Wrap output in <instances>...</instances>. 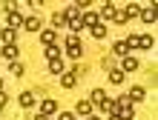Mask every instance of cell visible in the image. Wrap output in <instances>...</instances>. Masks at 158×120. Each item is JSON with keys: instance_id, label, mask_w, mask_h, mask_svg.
Masks as SVG:
<instances>
[{"instance_id": "1", "label": "cell", "mask_w": 158, "mask_h": 120, "mask_svg": "<svg viewBox=\"0 0 158 120\" xmlns=\"http://www.w3.org/2000/svg\"><path fill=\"white\" fill-rule=\"evenodd\" d=\"M118 117H121V120H132V117H135V109H132V103H129L127 97L118 100Z\"/></svg>"}, {"instance_id": "2", "label": "cell", "mask_w": 158, "mask_h": 120, "mask_svg": "<svg viewBox=\"0 0 158 120\" xmlns=\"http://www.w3.org/2000/svg\"><path fill=\"white\" fill-rule=\"evenodd\" d=\"M66 52H69V57H81L83 54V46H81V40L72 34V37H66Z\"/></svg>"}, {"instance_id": "3", "label": "cell", "mask_w": 158, "mask_h": 120, "mask_svg": "<svg viewBox=\"0 0 158 120\" xmlns=\"http://www.w3.org/2000/svg\"><path fill=\"white\" fill-rule=\"evenodd\" d=\"M98 23H101V17H98L95 12H83V14H81V26H86V29H95Z\"/></svg>"}, {"instance_id": "4", "label": "cell", "mask_w": 158, "mask_h": 120, "mask_svg": "<svg viewBox=\"0 0 158 120\" xmlns=\"http://www.w3.org/2000/svg\"><path fill=\"white\" fill-rule=\"evenodd\" d=\"M138 17H141L144 23H155V17H158V9H155V3H152V6H147V9H141V12H138Z\"/></svg>"}, {"instance_id": "5", "label": "cell", "mask_w": 158, "mask_h": 120, "mask_svg": "<svg viewBox=\"0 0 158 120\" xmlns=\"http://www.w3.org/2000/svg\"><path fill=\"white\" fill-rule=\"evenodd\" d=\"M75 83H78V72H63L60 75V86L63 89H75Z\"/></svg>"}, {"instance_id": "6", "label": "cell", "mask_w": 158, "mask_h": 120, "mask_svg": "<svg viewBox=\"0 0 158 120\" xmlns=\"http://www.w3.org/2000/svg\"><path fill=\"white\" fill-rule=\"evenodd\" d=\"M144 97H147V91H144L141 86H132V89H129V95H127V100H129V103H141Z\"/></svg>"}, {"instance_id": "7", "label": "cell", "mask_w": 158, "mask_h": 120, "mask_svg": "<svg viewBox=\"0 0 158 120\" xmlns=\"http://www.w3.org/2000/svg\"><path fill=\"white\" fill-rule=\"evenodd\" d=\"M55 109H58V103H55L52 97H43V100H40V114L49 117V114H55Z\"/></svg>"}, {"instance_id": "8", "label": "cell", "mask_w": 158, "mask_h": 120, "mask_svg": "<svg viewBox=\"0 0 158 120\" xmlns=\"http://www.w3.org/2000/svg\"><path fill=\"white\" fill-rule=\"evenodd\" d=\"M17 103H20L23 109H32L35 106V95L32 91H20V95H17Z\"/></svg>"}, {"instance_id": "9", "label": "cell", "mask_w": 158, "mask_h": 120, "mask_svg": "<svg viewBox=\"0 0 158 120\" xmlns=\"http://www.w3.org/2000/svg\"><path fill=\"white\" fill-rule=\"evenodd\" d=\"M135 69H138V60L135 57H129V54L121 57V72H124V75H127V72H135Z\"/></svg>"}, {"instance_id": "10", "label": "cell", "mask_w": 158, "mask_h": 120, "mask_svg": "<svg viewBox=\"0 0 158 120\" xmlns=\"http://www.w3.org/2000/svg\"><path fill=\"white\" fill-rule=\"evenodd\" d=\"M89 97H92V100H89L92 106H104V103H106V91H104V89H95Z\"/></svg>"}, {"instance_id": "11", "label": "cell", "mask_w": 158, "mask_h": 120, "mask_svg": "<svg viewBox=\"0 0 158 120\" xmlns=\"http://www.w3.org/2000/svg\"><path fill=\"white\" fill-rule=\"evenodd\" d=\"M0 54H3V57H9V60H17L20 49H17V43H12V46H3V49H0Z\"/></svg>"}, {"instance_id": "12", "label": "cell", "mask_w": 158, "mask_h": 120, "mask_svg": "<svg viewBox=\"0 0 158 120\" xmlns=\"http://www.w3.org/2000/svg\"><path fill=\"white\" fill-rule=\"evenodd\" d=\"M49 72H52V75H58V77H60L63 72H66V69H63V60H60V57H58V60H49Z\"/></svg>"}, {"instance_id": "13", "label": "cell", "mask_w": 158, "mask_h": 120, "mask_svg": "<svg viewBox=\"0 0 158 120\" xmlns=\"http://www.w3.org/2000/svg\"><path fill=\"white\" fill-rule=\"evenodd\" d=\"M55 37H58L55 29H43V32H40V40H43L46 46H55Z\"/></svg>"}, {"instance_id": "14", "label": "cell", "mask_w": 158, "mask_h": 120, "mask_svg": "<svg viewBox=\"0 0 158 120\" xmlns=\"http://www.w3.org/2000/svg\"><path fill=\"white\" fill-rule=\"evenodd\" d=\"M17 26H23V17L17 14V9H15V12H9V29H17Z\"/></svg>"}, {"instance_id": "15", "label": "cell", "mask_w": 158, "mask_h": 120, "mask_svg": "<svg viewBox=\"0 0 158 120\" xmlns=\"http://www.w3.org/2000/svg\"><path fill=\"white\" fill-rule=\"evenodd\" d=\"M138 12H141V6H138V3H129V6H124V14H127V20L138 17Z\"/></svg>"}, {"instance_id": "16", "label": "cell", "mask_w": 158, "mask_h": 120, "mask_svg": "<svg viewBox=\"0 0 158 120\" xmlns=\"http://www.w3.org/2000/svg\"><path fill=\"white\" fill-rule=\"evenodd\" d=\"M23 29L38 32V29H40V20H38V17H26V20H23Z\"/></svg>"}, {"instance_id": "17", "label": "cell", "mask_w": 158, "mask_h": 120, "mask_svg": "<svg viewBox=\"0 0 158 120\" xmlns=\"http://www.w3.org/2000/svg\"><path fill=\"white\" fill-rule=\"evenodd\" d=\"M109 83L121 86V83H124V72H121V69H112V72H109Z\"/></svg>"}, {"instance_id": "18", "label": "cell", "mask_w": 158, "mask_h": 120, "mask_svg": "<svg viewBox=\"0 0 158 120\" xmlns=\"http://www.w3.org/2000/svg\"><path fill=\"white\" fill-rule=\"evenodd\" d=\"M127 52H129V49H127L124 40H118V43L112 46V54H118V57H127Z\"/></svg>"}, {"instance_id": "19", "label": "cell", "mask_w": 158, "mask_h": 120, "mask_svg": "<svg viewBox=\"0 0 158 120\" xmlns=\"http://www.w3.org/2000/svg\"><path fill=\"white\" fill-rule=\"evenodd\" d=\"M78 114H83V117L92 114V103H89V100H81V103H78Z\"/></svg>"}, {"instance_id": "20", "label": "cell", "mask_w": 158, "mask_h": 120, "mask_svg": "<svg viewBox=\"0 0 158 120\" xmlns=\"http://www.w3.org/2000/svg\"><path fill=\"white\" fill-rule=\"evenodd\" d=\"M0 37L6 40V46H12V43H17V34H15V29H3V34Z\"/></svg>"}, {"instance_id": "21", "label": "cell", "mask_w": 158, "mask_h": 120, "mask_svg": "<svg viewBox=\"0 0 158 120\" xmlns=\"http://www.w3.org/2000/svg\"><path fill=\"white\" fill-rule=\"evenodd\" d=\"M9 75H15V77H20V75H23V63H17V60H12V63H9Z\"/></svg>"}, {"instance_id": "22", "label": "cell", "mask_w": 158, "mask_h": 120, "mask_svg": "<svg viewBox=\"0 0 158 120\" xmlns=\"http://www.w3.org/2000/svg\"><path fill=\"white\" fill-rule=\"evenodd\" d=\"M101 17H104V20H112V17H115V6H112V3H106L104 9H101Z\"/></svg>"}, {"instance_id": "23", "label": "cell", "mask_w": 158, "mask_h": 120, "mask_svg": "<svg viewBox=\"0 0 158 120\" xmlns=\"http://www.w3.org/2000/svg\"><path fill=\"white\" fill-rule=\"evenodd\" d=\"M92 37H98V40H101V37H106V23H98L95 29H92Z\"/></svg>"}, {"instance_id": "24", "label": "cell", "mask_w": 158, "mask_h": 120, "mask_svg": "<svg viewBox=\"0 0 158 120\" xmlns=\"http://www.w3.org/2000/svg\"><path fill=\"white\" fill-rule=\"evenodd\" d=\"M138 49H152V37L150 34H141V37H138Z\"/></svg>"}, {"instance_id": "25", "label": "cell", "mask_w": 158, "mask_h": 120, "mask_svg": "<svg viewBox=\"0 0 158 120\" xmlns=\"http://www.w3.org/2000/svg\"><path fill=\"white\" fill-rule=\"evenodd\" d=\"M46 57H49V60H58L60 57V49H58V46H46Z\"/></svg>"}, {"instance_id": "26", "label": "cell", "mask_w": 158, "mask_h": 120, "mask_svg": "<svg viewBox=\"0 0 158 120\" xmlns=\"http://www.w3.org/2000/svg\"><path fill=\"white\" fill-rule=\"evenodd\" d=\"M112 20H115V23H121V26L127 23V14H124V9H115V17H112Z\"/></svg>"}, {"instance_id": "27", "label": "cell", "mask_w": 158, "mask_h": 120, "mask_svg": "<svg viewBox=\"0 0 158 120\" xmlns=\"http://www.w3.org/2000/svg\"><path fill=\"white\" fill-rule=\"evenodd\" d=\"M52 23H55V26H63V23H66V14H63V12H55Z\"/></svg>"}, {"instance_id": "28", "label": "cell", "mask_w": 158, "mask_h": 120, "mask_svg": "<svg viewBox=\"0 0 158 120\" xmlns=\"http://www.w3.org/2000/svg\"><path fill=\"white\" fill-rule=\"evenodd\" d=\"M124 43H127V49H138V37H135V34H129Z\"/></svg>"}, {"instance_id": "29", "label": "cell", "mask_w": 158, "mask_h": 120, "mask_svg": "<svg viewBox=\"0 0 158 120\" xmlns=\"http://www.w3.org/2000/svg\"><path fill=\"white\" fill-rule=\"evenodd\" d=\"M60 120H75V114L72 112H60Z\"/></svg>"}, {"instance_id": "30", "label": "cell", "mask_w": 158, "mask_h": 120, "mask_svg": "<svg viewBox=\"0 0 158 120\" xmlns=\"http://www.w3.org/2000/svg\"><path fill=\"white\" fill-rule=\"evenodd\" d=\"M6 100H9V97L3 95V91H0V106H3V103H6Z\"/></svg>"}, {"instance_id": "31", "label": "cell", "mask_w": 158, "mask_h": 120, "mask_svg": "<svg viewBox=\"0 0 158 120\" xmlns=\"http://www.w3.org/2000/svg\"><path fill=\"white\" fill-rule=\"evenodd\" d=\"M35 120H49V117H46V114H38V117H35Z\"/></svg>"}, {"instance_id": "32", "label": "cell", "mask_w": 158, "mask_h": 120, "mask_svg": "<svg viewBox=\"0 0 158 120\" xmlns=\"http://www.w3.org/2000/svg\"><path fill=\"white\" fill-rule=\"evenodd\" d=\"M109 120H121V117H118V114H109Z\"/></svg>"}, {"instance_id": "33", "label": "cell", "mask_w": 158, "mask_h": 120, "mask_svg": "<svg viewBox=\"0 0 158 120\" xmlns=\"http://www.w3.org/2000/svg\"><path fill=\"white\" fill-rule=\"evenodd\" d=\"M86 120H101V117H95V114H89V117H86Z\"/></svg>"}, {"instance_id": "34", "label": "cell", "mask_w": 158, "mask_h": 120, "mask_svg": "<svg viewBox=\"0 0 158 120\" xmlns=\"http://www.w3.org/2000/svg\"><path fill=\"white\" fill-rule=\"evenodd\" d=\"M0 91H3V80H0Z\"/></svg>"}, {"instance_id": "35", "label": "cell", "mask_w": 158, "mask_h": 120, "mask_svg": "<svg viewBox=\"0 0 158 120\" xmlns=\"http://www.w3.org/2000/svg\"><path fill=\"white\" fill-rule=\"evenodd\" d=\"M0 34H3V29H0Z\"/></svg>"}, {"instance_id": "36", "label": "cell", "mask_w": 158, "mask_h": 120, "mask_svg": "<svg viewBox=\"0 0 158 120\" xmlns=\"http://www.w3.org/2000/svg\"><path fill=\"white\" fill-rule=\"evenodd\" d=\"M0 109H3V106H0Z\"/></svg>"}]
</instances>
